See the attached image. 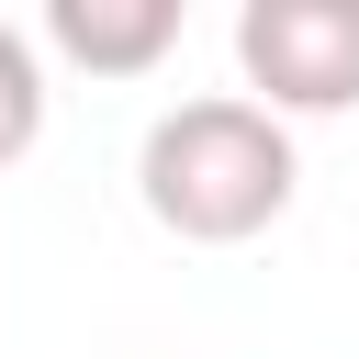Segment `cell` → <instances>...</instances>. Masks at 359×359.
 I'll return each instance as SVG.
<instances>
[{"label":"cell","instance_id":"obj_4","mask_svg":"<svg viewBox=\"0 0 359 359\" xmlns=\"http://www.w3.org/2000/svg\"><path fill=\"white\" fill-rule=\"evenodd\" d=\"M45 146V34L0 22V168H22Z\"/></svg>","mask_w":359,"mask_h":359},{"label":"cell","instance_id":"obj_3","mask_svg":"<svg viewBox=\"0 0 359 359\" xmlns=\"http://www.w3.org/2000/svg\"><path fill=\"white\" fill-rule=\"evenodd\" d=\"M45 45L90 79H146L168 45H180V0H56L45 11Z\"/></svg>","mask_w":359,"mask_h":359},{"label":"cell","instance_id":"obj_1","mask_svg":"<svg viewBox=\"0 0 359 359\" xmlns=\"http://www.w3.org/2000/svg\"><path fill=\"white\" fill-rule=\"evenodd\" d=\"M303 191V157H292V123L258 112L247 90H202V101H168L135 146V202L157 236L180 247H247L292 213Z\"/></svg>","mask_w":359,"mask_h":359},{"label":"cell","instance_id":"obj_2","mask_svg":"<svg viewBox=\"0 0 359 359\" xmlns=\"http://www.w3.org/2000/svg\"><path fill=\"white\" fill-rule=\"evenodd\" d=\"M236 67L258 112H359V0H247Z\"/></svg>","mask_w":359,"mask_h":359}]
</instances>
